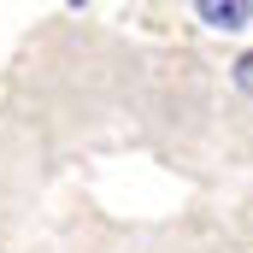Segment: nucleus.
<instances>
[{
  "label": "nucleus",
  "mask_w": 253,
  "mask_h": 253,
  "mask_svg": "<svg viewBox=\"0 0 253 253\" xmlns=\"http://www.w3.org/2000/svg\"><path fill=\"white\" fill-rule=\"evenodd\" d=\"M248 12H253L248 0H230V6H224V0H200V18H206L212 30H242Z\"/></svg>",
  "instance_id": "obj_1"
},
{
  "label": "nucleus",
  "mask_w": 253,
  "mask_h": 253,
  "mask_svg": "<svg viewBox=\"0 0 253 253\" xmlns=\"http://www.w3.org/2000/svg\"><path fill=\"white\" fill-rule=\"evenodd\" d=\"M236 88H248V94H253V53L236 59Z\"/></svg>",
  "instance_id": "obj_2"
}]
</instances>
